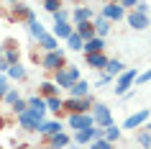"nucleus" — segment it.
<instances>
[{"mask_svg": "<svg viewBox=\"0 0 151 149\" xmlns=\"http://www.w3.org/2000/svg\"><path fill=\"white\" fill-rule=\"evenodd\" d=\"M77 80H82V72H80V67H74V64H67L64 70H59V72H54V82L59 90H69Z\"/></svg>", "mask_w": 151, "mask_h": 149, "instance_id": "1", "label": "nucleus"}, {"mask_svg": "<svg viewBox=\"0 0 151 149\" xmlns=\"http://www.w3.org/2000/svg\"><path fill=\"white\" fill-rule=\"evenodd\" d=\"M136 77H138V70H136V67H126V70L115 77V87H113V93L118 95V98L128 95V93H131V87H133V82H136Z\"/></svg>", "mask_w": 151, "mask_h": 149, "instance_id": "2", "label": "nucleus"}, {"mask_svg": "<svg viewBox=\"0 0 151 149\" xmlns=\"http://www.w3.org/2000/svg\"><path fill=\"white\" fill-rule=\"evenodd\" d=\"M39 62H41V67H44L46 72L54 75V72H59V70L67 67V57H64V49L59 47L56 52H44V57H41Z\"/></svg>", "mask_w": 151, "mask_h": 149, "instance_id": "3", "label": "nucleus"}, {"mask_svg": "<svg viewBox=\"0 0 151 149\" xmlns=\"http://www.w3.org/2000/svg\"><path fill=\"white\" fill-rule=\"evenodd\" d=\"M105 129H100V126H92V129H85V131H77L74 136H72V141H74V147H90L92 141L103 139Z\"/></svg>", "mask_w": 151, "mask_h": 149, "instance_id": "4", "label": "nucleus"}, {"mask_svg": "<svg viewBox=\"0 0 151 149\" xmlns=\"http://www.w3.org/2000/svg\"><path fill=\"white\" fill-rule=\"evenodd\" d=\"M92 121H95V126H100V129H108V126H113L115 121H113V110L105 105V103H95L92 105Z\"/></svg>", "mask_w": 151, "mask_h": 149, "instance_id": "5", "label": "nucleus"}, {"mask_svg": "<svg viewBox=\"0 0 151 149\" xmlns=\"http://www.w3.org/2000/svg\"><path fill=\"white\" fill-rule=\"evenodd\" d=\"M67 126L74 129V134H77V131H85V129H92L95 121H92V113H69L67 116Z\"/></svg>", "mask_w": 151, "mask_h": 149, "instance_id": "6", "label": "nucleus"}, {"mask_svg": "<svg viewBox=\"0 0 151 149\" xmlns=\"http://www.w3.org/2000/svg\"><path fill=\"white\" fill-rule=\"evenodd\" d=\"M10 21H16V23H28L31 18H36V13L31 10V5H26V3H16V5H10Z\"/></svg>", "mask_w": 151, "mask_h": 149, "instance_id": "7", "label": "nucleus"}, {"mask_svg": "<svg viewBox=\"0 0 151 149\" xmlns=\"http://www.w3.org/2000/svg\"><path fill=\"white\" fill-rule=\"evenodd\" d=\"M151 118V108H141L138 113H133V116H128L126 121H123V129H128V131H136V129H141L146 121Z\"/></svg>", "mask_w": 151, "mask_h": 149, "instance_id": "8", "label": "nucleus"}, {"mask_svg": "<svg viewBox=\"0 0 151 149\" xmlns=\"http://www.w3.org/2000/svg\"><path fill=\"white\" fill-rule=\"evenodd\" d=\"M100 16L108 18L110 23H118V21L126 18V10H123V5H118V3H105L103 8H100Z\"/></svg>", "mask_w": 151, "mask_h": 149, "instance_id": "9", "label": "nucleus"}, {"mask_svg": "<svg viewBox=\"0 0 151 149\" xmlns=\"http://www.w3.org/2000/svg\"><path fill=\"white\" fill-rule=\"evenodd\" d=\"M126 21H128V26H131L133 31H146V28H149V16H143L138 10L126 13Z\"/></svg>", "mask_w": 151, "mask_h": 149, "instance_id": "10", "label": "nucleus"}, {"mask_svg": "<svg viewBox=\"0 0 151 149\" xmlns=\"http://www.w3.org/2000/svg\"><path fill=\"white\" fill-rule=\"evenodd\" d=\"M3 59H5L8 64H18L21 62V49H18V44L13 39L5 41V47H3Z\"/></svg>", "mask_w": 151, "mask_h": 149, "instance_id": "11", "label": "nucleus"}, {"mask_svg": "<svg viewBox=\"0 0 151 149\" xmlns=\"http://www.w3.org/2000/svg\"><path fill=\"white\" fill-rule=\"evenodd\" d=\"M26 28H28V33H31V39H33V41H41V39L49 33V31H46V26L41 23L39 18H31V21L26 23Z\"/></svg>", "mask_w": 151, "mask_h": 149, "instance_id": "12", "label": "nucleus"}, {"mask_svg": "<svg viewBox=\"0 0 151 149\" xmlns=\"http://www.w3.org/2000/svg\"><path fill=\"white\" fill-rule=\"evenodd\" d=\"M49 33H51L56 41H59V39L67 41L72 33H74V26H72V21H67V23H56V26H51V31H49Z\"/></svg>", "mask_w": 151, "mask_h": 149, "instance_id": "13", "label": "nucleus"}, {"mask_svg": "<svg viewBox=\"0 0 151 149\" xmlns=\"http://www.w3.org/2000/svg\"><path fill=\"white\" fill-rule=\"evenodd\" d=\"M85 62H87V67L103 72L105 64H108V57H105V52H95V54H85Z\"/></svg>", "mask_w": 151, "mask_h": 149, "instance_id": "14", "label": "nucleus"}, {"mask_svg": "<svg viewBox=\"0 0 151 149\" xmlns=\"http://www.w3.org/2000/svg\"><path fill=\"white\" fill-rule=\"evenodd\" d=\"M95 18V10L87 8V5H77L74 13H72V26L74 23H85V21H92Z\"/></svg>", "mask_w": 151, "mask_h": 149, "instance_id": "15", "label": "nucleus"}, {"mask_svg": "<svg viewBox=\"0 0 151 149\" xmlns=\"http://www.w3.org/2000/svg\"><path fill=\"white\" fill-rule=\"evenodd\" d=\"M59 131H64V126H62V121L59 118H51V121H44L41 124V129H39V134L41 136H54V134H59Z\"/></svg>", "mask_w": 151, "mask_h": 149, "instance_id": "16", "label": "nucleus"}, {"mask_svg": "<svg viewBox=\"0 0 151 149\" xmlns=\"http://www.w3.org/2000/svg\"><path fill=\"white\" fill-rule=\"evenodd\" d=\"M90 87H92V85H90L87 80H77V82H74V85H72L67 93H69V98H77V100H80V98L90 95Z\"/></svg>", "mask_w": 151, "mask_h": 149, "instance_id": "17", "label": "nucleus"}, {"mask_svg": "<svg viewBox=\"0 0 151 149\" xmlns=\"http://www.w3.org/2000/svg\"><path fill=\"white\" fill-rule=\"evenodd\" d=\"M69 144H72V136L67 131H59L54 136H49V149H64V147H69Z\"/></svg>", "mask_w": 151, "mask_h": 149, "instance_id": "18", "label": "nucleus"}, {"mask_svg": "<svg viewBox=\"0 0 151 149\" xmlns=\"http://www.w3.org/2000/svg\"><path fill=\"white\" fill-rule=\"evenodd\" d=\"M92 26H95V36H100V39H105V36H108V31H110V21H108V18H103L100 16V13H97L95 18H92Z\"/></svg>", "mask_w": 151, "mask_h": 149, "instance_id": "19", "label": "nucleus"}, {"mask_svg": "<svg viewBox=\"0 0 151 149\" xmlns=\"http://www.w3.org/2000/svg\"><path fill=\"white\" fill-rule=\"evenodd\" d=\"M82 52H85V54H95V52H105V39H100V36H92V39H87L85 44H82Z\"/></svg>", "mask_w": 151, "mask_h": 149, "instance_id": "20", "label": "nucleus"}, {"mask_svg": "<svg viewBox=\"0 0 151 149\" xmlns=\"http://www.w3.org/2000/svg\"><path fill=\"white\" fill-rule=\"evenodd\" d=\"M74 33L80 36L82 41H87L95 36V26H92V21H85V23H74Z\"/></svg>", "mask_w": 151, "mask_h": 149, "instance_id": "21", "label": "nucleus"}, {"mask_svg": "<svg viewBox=\"0 0 151 149\" xmlns=\"http://www.w3.org/2000/svg\"><path fill=\"white\" fill-rule=\"evenodd\" d=\"M62 113H85V108H82V100H77V98H64L62 103Z\"/></svg>", "mask_w": 151, "mask_h": 149, "instance_id": "22", "label": "nucleus"}, {"mask_svg": "<svg viewBox=\"0 0 151 149\" xmlns=\"http://www.w3.org/2000/svg\"><path fill=\"white\" fill-rule=\"evenodd\" d=\"M18 126H21L23 131H28V134H39V129H41V124H39V121L28 118L26 113H21V116H18Z\"/></svg>", "mask_w": 151, "mask_h": 149, "instance_id": "23", "label": "nucleus"}, {"mask_svg": "<svg viewBox=\"0 0 151 149\" xmlns=\"http://www.w3.org/2000/svg\"><path fill=\"white\" fill-rule=\"evenodd\" d=\"M126 70V64L120 62V59H108V64H105V75H108V77H118L120 72Z\"/></svg>", "mask_w": 151, "mask_h": 149, "instance_id": "24", "label": "nucleus"}, {"mask_svg": "<svg viewBox=\"0 0 151 149\" xmlns=\"http://www.w3.org/2000/svg\"><path fill=\"white\" fill-rule=\"evenodd\" d=\"M5 77H8V80H16V82L26 80V70H23V64H21V62H18V64H10L8 72H5Z\"/></svg>", "mask_w": 151, "mask_h": 149, "instance_id": "25", "label": "nucleus"}, {"mask_svg": "<svg viewBox=\"0 0 151 149\" xmlns=\"http://www.w3.org/2000/svg\"><path fill=\"white\" fill-rule=\"evenodd\" d=\"M44 103H46V110H51V113H62L64 98H62V95H51V98H44Z\"/></svg>", "mask_w": 151, "mask_h": 149, "instance_id": "26", "label": "nucleus"}, {"mask_svg": "<svg viewBox=\"0 0 151 149\" xmlns=\"http://www.w3.org/2000/svg\"><path fill=\"white\" fill-rule=\"evenodd\" d=\"M36 44H39V47L44 49V52H56V49H59V41H56L54 36H51V33H46V36H44L41 41H36Z\"/></svg>", "mask_w": 151, "mask_h": 149, "instance_id": "27", "label": "nucleus"}, {"mask_svg": "<svg viewBox=\"0 0 151 149\" xmlns=\"http://www.w3.org/2000/svg\"><path fill=\"white\" fill-rule=\"evenodd\" d=\"M120 136H123V129H118L115 124H113V126H108V129H105V134H103V139H108L110 144H115V141H118Z\"/></svg>", "mask_w": 151, "mask_h": 149, "instance_id": "28", "label": "nucleus"}, {"mask_svg": "<svg viewBox=\"0 0 151 149\" xmlns=\"http://www.w3.org/2000/svg\"><path fill=\"white\" fill-rule=\"evenodd\" d=\"M39 87H41V98H51V95H59V87H56L51 80H44Z\"/></svg>", "mask_w": 151, "mask_h": 149, "instance_id": "29", "label": "nucleus"}, {"mask_svg": "<svg viewBox=\"0 0 151 149\" xmlns=\"http://www.w3.org/2000/svg\"><path fill=\"white\" fill-rule=\"evenodd\" d=\"M136 141H138L143 149H151V131H146V129L141 126V131L136 134Z\"/></svg>", "mask_w": 151, "mask_h": 149, "instance_id": "30", "label": "nucleus"}, {"mask_svg": "<svg viewBox=\"0 0 151 149\" xmlns=\"http://www.w3.org/2000/svg\"><path fill=\"white\" fill-rule=\"evenodd\" d=\"M51 21H54V26L56 23H67V21H69V10H67V8L54 10V13H51Z\"/></svg>", "mask_w": 151, "mask_h": 149, "instance_id": "31", "label": "nucleus"}, {"mask_svg": "<svg viewBox=\"0 0 151 149\" xmlns=\"http://www.w3.org/2000/svg\"><path fill=\"white\" fill-rule=\"evenodd\" d=\"M82 44H85V41H82L80 36H77V33H72L69 39H67V47H69L72 52H82Z\"/></svg>", "mask_w": 151, "mask_h": 149, "instance_id": "32", "label": "nucleus"}, {"mask_svg": "<svg viewBox=\"0 0 151 149\" xmlns=\"http://www.w3.org/2000/svg\"><path fill=\"white\" fill-rule=\"evenodd\" d=\"M21 98V93H18V87H8V93L3 95V100H5V105H13V103Z\"/></svg>", "mask_w": 151, "mask_h": 149, "instance_id": "33", "label": "nucleus"}, {"mask_svg": "<svg viewBox=\"0 0 151 149\" xmlns=\"http://www.w3.org/2000/svg\"><path fill=\"white\" fill-rule=\"evenodd\" d=\"M41 3H44V10H46V13H54V10L64 8L62 0H41Z\"/></svg>", "mask_w": 151, "mask_h": 149, "instance_id": "34", "label": "nucleus"}, {"mask_svg": "<svg viewBox=\"0 0 151 149\" xmlns=\"http://www.w3.org/2000/svg\"><path fill=\"white\" fill-rule=\"evenodd\" d=\"M10 108H13V113H16V116H21V113H26V108H28V103H26L23 98H18V100L13 103V105H10Z\"/></svg>", "mask_w": 151, "mask_h": 149, "instance_id": "35", "label": "nucleus"}, {"mask_svg": "<svg viewBox=\"0 0 151 149\" xmlns=\"http://www.w3.org/2000/svg\"><path fill=\"white\" fill-rule=\"evenodd\" d=\"M113 147H115V144H110L108 139H97V141L90 144V149H113Z\"/></svg>", "mask_w": 151, "mask_h": 149, "instance_id": "36", "label": "nucleus"}, {"mask_svg": "<svg viewBox=\"0 0 151 149\" xmlns=\"http://www.w3.org/2000/svg\"><path fill=\"white\" fill-rule=\"evenodd\" d=\"M8 87H10V80L5 77V75H3V72H0V98H3V95L8 93Z\"/></svg>", "mask_w": 151, "mask_h": 149, "instance_id": "37", "label": "nucleus"}, {"mask_svg": "<svg viewBox=\"0 0 151 149\" xmlns=\"http://www.w3.org/2000/svg\"><path fill=\"white\" fill-rule=\"evenodd\" d=\"M136 82H138V85H146V82H151V67H149L146 72H141V75L136 77Z\"/></svg>", "mask_w": 151, "mask_h": 149, "instance_id": "38", "label": "nucleus"}, {"mask_svg": "<svg viewBox=\"0 0 151 149\" xmlns=\"http://www.w3.org/2000/svg\"><path fill=\"white\" fill-rule=\"evenodd\" d=\"M136 3H138V0H120L118 5H123V10H128V8L133 10V8H136Z\"/></svg>", "mask_w": 151, "mask_h": 149, "instance_id": "39", "label": "nucleus"}, {"mask_svg": "<svg viewBox=\"0 0 151 149\" xmlns=\"http://www.w3.org/2000/svg\"><path fill=\"white\" fill-rule=\"evenodd\" d=\"M133 10H138V13H143V16H146V13H149V5H146L143 0H138V3H136V8H133Z\"/></svg>", "mask_w": 151, "mask_h": 149, "instance_id": "40", "label": "nucleus"}, {"mask_svg": "<svg viewBox=\"0 0 151 149\" xmlns=\"http://www.w3.org/2000/svg\"><path fill=\"white\" fill-rule=\"evenodd\" d=\"M8 67H10V64L5 62V59H3V57H0V72H3V75H5V72H8Z\"/></svg>", "mask_w": 151, "mask_h": 149, "instance_id": "41", "label": "nucleus"}, {"mask_svg": "<svg viewBox=\"0 0 151 149\" xmlns=\"http://www.w3.org/2000/svg\"><path fill=\"white\" fill-rule=\"evenodd\" d=\"M143 129H146V131H151V118L146 121V124H143Z\"/></svg>", "mask_w": 151, "mask_h": 149, "instance_id": "42", "label": "nucleus"}, {"mask_svg": "<svg viewBox=\"0 0 151 149\" xmlns=\"http://www.w3.org/2000/svg\"><path fill=\"white\" fill-rule=\"evenodd\" d=\"M3 129H5V118L0 116V131H3Z\"/></svg>", "mask_w": 151, "mask_h": 149, "instance_id": "43", "label": "nucleus"}, {"mask_svg": "<svg viewBox=\"0 0 151 149\" xmlns=\"http://www.w3.org/2000/svg\"><path fill=\"white\" fill-rule=\"evenodd\" d=\"M5 3H8V5H16V3H21V0H5Z\"/></svg>", "mask_w": 151, "mask_h": 149, "instance_id": "44", "label": "nucleus"}, {"mask_svg": "<svg viewBox=\"0 0 151 149\" xmlns=\"http://www.w3.org/2000/svg\"><path fill=\"white\" fill-rule=\"evenodd\" d=\"M105 3H120V0H105Z\"/></svg>", "mask_w": 151, "mask_h": 149, "instance_id": "45", "label": "nucleus"}, {"mask_svg": "<svg viewBox=\"0 0 151 149\" xmlns=\"http://www.w3.org/2000/svg\"><path fill=\"white\" fill-rule=\"evenodd\" d=\"M0 57H3V47H0Z\"/></svg>", "mask_w": 151, "mask_h": 149, "instance_id": "46", "label": "nucleus"}, {"mask_svg": "<svg viewBox=\"0 0 151 149\" xmlns=\"http://www.w3.org/2000/svg\"><path fill=\"white\" fill-rule=\"evenodd\" d=\"M28 149H33V147H28Z\"/></svg>", "mask_w": 151, "mask_h": 149, "instance_id": "47", "label": "nucleus"}]
</instances>
